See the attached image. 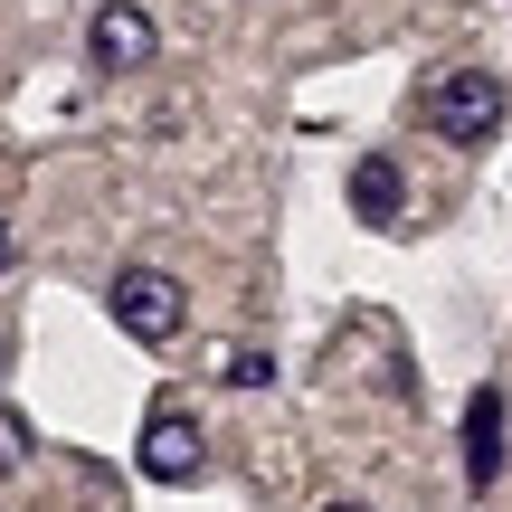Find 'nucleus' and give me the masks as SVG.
Wrapping results in <instances>:
<instances>
[{"mask_svg": "<svg viewBox=\"0 0 512 512\" xmlns=\"http://www.w3.org/2000/svg\"><path fill=\"white\" fill-rule=\"evenodd\" d=\"M105 313H114V332L143 342V351H171L190 332V294H181V275H162V266H124L105 285Z\"/></svg>", "mask_w": 512, "mask_h": 512, "instance_id": "f257e3e1", "label": "nucleus"}, {"mask_svg": "<svg viewBox=\"0 0 512 512\" xmlns=\"http://www.w3.org/2000/svg\"><path fill=\"white\" fill-rule=\"evenodd\" d=\"M503 76H484V67H446L437 86H427V124L446 133V143H494L503 133Z\"/></svg>", "mask_w": 512, "mask_h": 512, "instance_id": "f03ea898", "label": "nucleus"}, {"mask_svg": "<svg viewBox=\"0 0 512 512\" xmlns=\"http://www.w3.org/2000/svg\"><path fill=\"white\" fill-rule=\"evenodd\" d=\"M152 48H162V29H152L143 0H105V10H95V29H86L95 76H143V67H152Z\"/></svg>", "mask_w": 512, "mask_h": 512, "instance_id": "7ed1b4c3", "label": "nucleus"}, {"mask_svg": "<svg viewBox=\"0 0 512 512\" xmlns=\"http://www.w3.org/2000/svg\"><path fill=\"white\" fill-rule=\"evenodd\" d=\"M133 465H143L152 484H200L209 475V437L181 418V408H162V418L143 427V446H133Z\"/></svg>", "mask_w": 512, "mask_h": 512, "instance_id": "20e7f679", "label": "nucleus"}, {"mask_svg": "<svg viewBox=\"0 0 512 512\" xmlns=\"http://www.w3.org/2000/svg\"><path fill=\"white\" fill-rule=\"evenodd\" d=\"M465 484H475V494H494V484H503V389L494 380L465 399Z\"/></svg>", "mask_w": 512, "mask_h": 512, "instance_id": "39448f33", "label": "nucleus"}, {"mask_svg": "<svg viewBox=\"0 0 512 512\" xmlns=\"http://www.w3.org/2000/svg\"><path fill=\"white\" fill-rule=\"evenodd\" d=\"M351 209H361V228H399L408 181H399V162H389V152H361V162H351Z\"/></svg>", "mask_w": 512, "mask_h": 512, "instance_id": "423d86ee", "label": "nucleus"}, {"mask_svg": "<svg viewBox=\"0 0 512 512\" xmlns=\"http://www.w3.org/2000/svg\"><path fill=\"white\" fill-rule=\"evenodd\" d=\"M19 465H29V418L0 408V475H19Z\"/></svg>", "mask_w": 512, "mask_h": 512, "instance_id": "0eeeda50", "label": "nucleus"}, {"mask_svg": "<svg viewBox=\"0 0 512 512\" xmlns=\"http://www.w3.org/2000/svg\"><path fill=\"white\" fill-rule=\"evenodd\" d=\"M10 266H19V228L0 219V275H10Z\"/></svg>", "mask_w": 512, "mask_h": 512, "instance_id": "6e6552de", "label": "nucleus"}, {"mask_svg": "<svg viewBox=\"0 0 512 512\" xmlns=\"http://www.w3.org/2000/svg\"><path fill=\"white\" fill-rule=\"evenodd\" d=\"M323 512H370V503H323Z\"/></svg>", "mask_w": 512, "mask_h": 512, "instance_id": "1a4fd4ad", "label": "nucleus"}, {"mask_svg": "<svg viewBox=\"0 0 512 512\" xmlns=\"http://www.w3.org/2000/svg\"><path fill=\"white\" fill-rule=\"evenodd\" d=\"M0 370H10V342H0Z\"/></svg>", "mask_w": 512, "mask_h": 512, "instance_id": "9d476101", "label": "nucleus"}]
</instances>
